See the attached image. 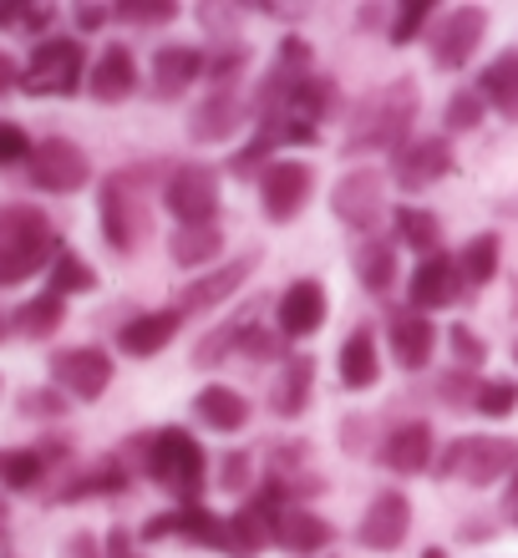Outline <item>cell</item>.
<instances>
[{"mask_svg": "<svg viewBox=\"0 0 518 558\" xmlns=\"http://www.w3.org/2000/svg\"><path fill=\"white\" fill-rule=\"evenodd\" d=\"M250 66V51H244V41H229V46H219L214 57H208V72L204 76H214L219 87H234V76Z\"/></svg>", "mask_w": 518, "mask_h": 558, "instance_id": "45", "label": "cell"}, {"mask_svg": "<svg viewBox=\"0 0 518 558\" xmlns=\"http://www.w3.org/2000/svg\"><path fill=\"white\" fill-rule=\"evenodd\" d=\"M483 416H508L518 407V381H504V376H489L483 381V391H478V401H473Z\"/></svg>", "mask_w": 518, "mask_h": 558, "instance_id": "43", "label": "cell"}, {"mask_svg": "<svg viewBox=\"0 0 518 558\" xmlns=\"http://www.w3.org/2000/svg\"><path fill=\"white\" fill-rule=\"evenodd\" d=\"M330 305H326V284L321 279H296L290 290L275 300V320H280V336L305 340L326 325Z\"/></svg>", "mask_w": 518, "mask_h": 558, "instance_id": "17", "label": "cell"}, {"mask_svg": "<svg viewBox=\"0 0 518 558\" xmlns=\"http://www.w3.org/2000/svg\"><path fill=\"white\" fill-rule=\"evenodd\" d=\"M51 386L72 401H97L112 386V355L103 345H72L51 355Z\"/></svg>", "mask_w": 518, "mask_h": 558, "instance_id": "9", "label": "cell"}, {"mask_svg": "<svg viewBox=\"0 0 518 558\" xmlns=\"http://www.w3.org/2000/svg\"><path fill=\"white\" fill-rule=\"evenodd\" d=\"M407 529H412V502L407 493H376L371 508L356 523V544L371 548V554H397L407 544Z\"/></svg>", "mask_w": 518, "mask_h": 558, "instance_id": "13", "label": "cell"}, {"mask_svg": "<svg viewBox=\"0 0 518 558\" xmlns=\"http://www.w3.org/2000/svg\"><path fill=\"white\" fill-rule=\"evenodd\" d=\"M336 538V529H330L321 513H305V508H290V513L275 523V544L285 548V554H321V548Z\"/></svg>", "mask_w": 518, "mask_h": 558, "instance_id": "28", "label": "cell"}, {"mask_svg": "<svg viewBox=\"0 0 518 558\" xmlns=\"http://www.w3.org/2000/svg\"><path fill=\"white\" fill-rule=\"evenodd\" d=\"M462 284H468V279H462L458 259L437 250L417 265L412 284H407V300H412L417 315H422V310H447V305H458L462 300Z\"/></svg>", "mask_w": 518, "mask_h": 558, "instance_id": "16", "label": "cell"}, {"mask_svg": "<svg viewBox=\"0 0 518 558\" xmlns=\"http://www.w3.org/2000/svg\"><path fill=\"white\" fill-rule=\"evenodd\" d=\"M178 325H183V310H143V315H133V320L118 330V351L133 355V361H148V355L168 351L178 336Z\"/></svg>", "mask_w": 518, "mask_h": 558, "instance_id": "20", "label": "cell"}, {"mask_svg": "<svg viewBox=\"0 0 518 558\" xmlns=\"http://www.w3.org/2000/svg\"><path fill=\"white\" fill-rule=\"evenodd\" d=\"M351 269H356V279H361L371 294H386L391 290V279H397V250H391L386 239H366V244L356 250Z\"/></svg>", "mask_w": 518, "mask_h": 558, "instance_id": "33", "label": "cell"}, {"mask_svg": "<svg viewBox=\"0 0 518 558\" xmlns=\"http://www.w3.org/2000/svg\"><path fill=\"white\" fill-rule=\"evenodd\" d=\"M87 76V51L72 36H46L36 41L31 61L21 66V92L26 97H72Z\"/></svg>", "mask_w": 518, "mask_h": 558, "instance_id": "5", "label": "cell"}, {"mask_svg": "<svg viewBox=\"0 0 518 558\" xmlns=\"http://www.w3.org/2000/svg\"><path fill=\"white\" fill-rule=\"evenodd\" d=\"M46 477V452L41 447H0V483L11 493H26Z\"/></svg>", "mask_w": 518, "mask_h": 558, "instance_id": "35", "label": "cell"}, {"mask_svg": "<svg viewBox=\"0 0 518 558\" xmlns=\"http://www.w3.org/2000/svg\"><path fill=\"white\" fill-rule=\"evenodd\" d=\"M437 351V330H432L427 315H417V310H397L391 315V355H397L401 371H422Z\"/></svg>", "mask_w": 518, "mask_h": 558, "instance_id": "23", "label": "cell"}, {"mask_svg": "<svg viewBox=\"0 0 518 558\" xmlns=\"http://www.w3.org/2000/svg\"><path fill=\"white\" fill-rule=\"evenodd\" d=\"M51 15H57V11H51V5H31V15H26V31H46V26H51Z\"/></svg>", "mask_w": 518, "mask_h": 558, "instance_id": "58", "label": "cell"}, {"mask_svg": "<svg viewBox=\"0 0 518 558\" xmlns=\"http://www.w3.org/2000/svg\"><path fill=\"white\" fill-rule=\"evenodd\" d=\"M311 381H315V361L311 355H290L280 366V376H275V386H269V407H275V416H300L305 412V401H311Z\"/></svg>", "mask_w": 518, "mask_h": 558, "instance_id": "27", "label": "cell"}, {"mask_svg": "<svg viewBox=\"0 0 518 558\" xmlns=\"http://www.w3.org/2000/svg\"><path fill=\"white\" fill-rule=\"evenodd\" d=\"M417 112H422L417 76H397V82L366 92L351 112V128H346L341 153L346 158H361V153H397L401 143H412Z\"/></svg>", "mask_w": 518, "mask_h": 558, "instance_id": "1", "label": "cell"}, {"mask_svg": "<svg viewBox=\"0 0 518 558\" xmlns=\"http://www.w3.org/2000/svg\"><path fill=\"white\" fill-rule=\"evenodd\" d=\"M11 87H21V72H15V61L0 51V97H5Z\"/></svg>", "mask_w": 518, "mask_h": 558, "instance_id": "57", "label": "cell"}, {"mask_svg": "<svg viewBox=\"0 0 518 558\" xmlns=\"http://www.w3.org/2000/svg\"><path fill=\"white\" fill-rule=\"evenodd\" d=\"M422 558H447V554H443V548H427V554H422Z\"/></svg>", "mask_w": 518, "mask_h": 558, "instance_id": "61", "label": "cell"}, {"mask_svg": "<svg viewBox=\"0 0 518 558\" xmlns=\"http://www.w3.org/2000/svg\"><path fill=\"white\" fill-rule=\"evenodd\" d=\"M250 330H254V315H250V310H244V315H234V320H224L219 330H208V336L193 345V366H219V361L234 351V345L244 351V336H250Z\"/></svg>", "mask_w": 518, "mask_h": 558, "instance_id": "34", "label": "cell"}, {"mask_svg": "<svg viewBox=\"0 0 518 558\" xmlns=\"http://www.w3.org/2000/svg\"><path fill=\"white\" fill-rule=\"evenodd\" d=\"M366 416H346V426H341V441H346V452H361L366 447Z\"/></svg>", "mask_w": 518, "mask_h": 558, "instance_id": "53", "label": "cell"}, {"mask_svg": "<svg viewBox=\"0 0 518 558\" xmlns=\"http://www.w3.org/2000/svg\"><path fill=\"white\" fill-rule=\"evenodd\" d=\"M26 15H31V5H21V0H0V31H26Z\"/></svg>", "mask_w": 518, "mask_h": 558, "instance_id": "54", "label": "cell"}, {"mask_svg": "<svg viewBox=\"0 0 518 558\" xmlns=\"http://www.w3.org/2000/svg\"><path fill=\"white\" fill-rule=\"evenodd\" d=\"M483 97L478 92H453V102H447V133H473L478 122H483Z\"/></svg>", "mask_w": 518, "mask_h": 558, "instance_id": "44", "label": "cell"}, {"mask_svg": "<svg viewBox=\"0 0 518 558\" xmlns=\"http://www.w3.org/2000/svg\"><path fill=\"white\" fill-rule=\"evenodd\" d=\"M386 208V189L376 168H351V173L330 189V214L346 223V229H376Z\"/></svg>", "mask_w": 518, "mask_h": 558, "instance_id": "12", "label": "cell"}, {"mask_svg": "<svg viewBox=\"0 0 518 558\" xmlns=\"http://www.w3.org/2000/svg\"><path fill=\"white\" fill-rule=\"evenodd\" d=\"M478 391H483V381H473L468 371H447L443 386H437V397L447 401V407H462V401H478Z\"/></svg>", "mask_w": 518, "mask_h": 558, "instance_id": "49", "label": "cell"}, {"mask_svg": "<svg viewBox=\"0 0 518 558\" xmlns=\"http://www.w3.org/2000/svg\"><path fill=\"white\" fill-rule=\"evenodd\" d=\"M21 412L26 416H51V422H57V416L67 412V397H61L57 386H51V391H31V397H21Z\"/></svg>", "mask_w": 518, "mask_h": 558, "instance_id": "50", "label": "cell"}, {"mask_svg": "<svg viewBox=\"0 0 518 558\" xmlns=\"http://www.w3.org/2000/svg\"><path fill=\"white\" fill-rule=\"evenodd\" d=\"M336 107H341V87L330 82V76H305L300 82V92L290 97V112L285 118H296V122H305V128H321L326 118H336Z\"/></svg>", "mask_w": 518, "mask_h": 558, "instance_id": "31", "label": "cell"}, {"mask_svg": "<svg viewBox=\"0 0 518 558\" xmlns=\"http://www.w3.org/2000/svg\"><path fill=\"white\" fill-rule=\"evenodd\" d=\"M254 269H260V259H254V254H244V259H229V265L204 269L198 279H189V284L178 290V310H183V315H198V310H219L224 300H234L239 284H244Z\"/></svg>", "mask_w": 518, "mask_h": 558, "instance_id": "15", "label": "cell"}, {"mask_svg": "<svg viewBox=\"0 0 518 558\" xmlns=\"http://www.w3.org/2000/svg\"><path fill=\"white\" fill-rule=\"evenodd\" d=\"M168 254H173V265H183V269H214V259L224 254V229H219V223L173 229V239H168Z\"/></svg>", "mask_w": 518, "mask_h": 558, "instance_id": "29", "label": "cell"}, {"mask_svg": "<svg viewBox=\"0 0 518 558\" xmlns=\"http://www.w3.org/2000/svg\"><path fill=\"white\" fill-rule=\"evenodd\" d=\"M148 168H122V173L103 178V193H97V214H103V239L118 254H133L148 234V204H143V189H148Z\"/></svg>", "mask_w": 518, "mask_h": 558, "instance_id": "2", "label": "cell"}, {"mask_svg": "<svg viewBox=\"0 0 518 558\" xmlns=\"http://www.w3.org/2000/svg\"><path fill=\"white\" fill-rule=\"evenodd\" d=\"M128 487V472L118 468V462H103L97 472H87L82 483H72V487H61L57 493V502H76V498H92V493H122Z\"/></svg>", "mask_w": 518, "mask_h": 558, "instance_id": "40", "label": "cell"}, {"mask_svg": "<svg viewBox=\"0 0 518 558\" xmlns=\"http://www.w3.org/2000/svg\"><path fill=\"white\" fill-rule=\"evenodd\" d=\"M427 15H437V5H432V0H407V5H397V11H391L386 36H391L397 46L417 41V36H422V26H427Z\"/></svg>", "mask_w": 518, "mask_h": 558, "instance_id": "41", "label": "cell"}, {"mask_svg": "<svg viewBox=\"0 0 518 558\" xmlns=\"http://www.w3.org/2000/svg\"><path fill=\"white\" fill-rule=\"evenodd\" d=\"M67 250V244H57V250H15V254H0V290H11V284H26L31 275H41V269H51V259Z\"/></svg>", "mask_w": 518, "mask_h": 558, "instance_id": "39", "label": "cell"}, {"mask_svg": "<svg viewBox=\"0 0 518 558\" xmlns=\"http://www.w3.org/2000/svg\"><path fill=\"white\" fill-rule=\"evenodd\" d=\"M189 538L198 548H219L229 554V518L208 513L204 502H193V508H173V513H158L143 523V544H158V538Z\"/></svg>", "mask_w": 518, "mask_h": 558, "instance_id": "11", "label": "cell"}, {"mask_svg": "<svg viewBox=\"0 0 518 558\" xmlns=\"http://www.w3.org/2000/svg\"><path fill=\"white\" fill-rule=\"evenodd\" d=\"M250 487V457L244 452H229V457H219V493H244Z\"/></svg>", "mask_w": 518, "mask_h": 558, "instance_id": "48", "label": "cell"}, {"mask_svg": "<svg viewBox=\"0 0 518 558\" xmlns=\"http://www.w3.org/2000/svg\"><path fill=\"white\" fill-rule=\"evenodd\" d=\"M61 239L51 229L41 208L31 204H0V254H15V250H57Z\"/></svg>", "mask_w": 518, "mask_h": 558, "instance_id": "22", "label": "cell"}, {"mask_svg": "<svg viewBox=\"0 0 518 558\" xmlns=\"http://www.w3.org/2000/svg\"><path fill=\"white\" fill-rule=\"evenodd\" d=\"M204 72H208V51H198V46H164L153 57V97L158 102H178Z\"/></svg>", "mask_w": 518, "mask_h": 558, "instance_id": "21", "label": "cell"}, {"mask_svg": "<svg viewBox=\"0 0 518 558\" xmlns=\"http://www.w3.org/2000/svg\"><path fill=\"white\" fill-rule=\"evenodd\" d=\"M483 31H489V11H478V5L447 11L437 36H432V66L437 72H462L468 57L478 51V41H483Z\"/></svg>", "mask_w": 518, "mask_h": 558, "instance_id": "14", "label": "cell"}, {"mask_svg": "<svg viewBox=\"0 0 518 558\" xmlns=\"http://www.w3.org/2000/svg\"><path fill=\"white\" fill-rule=\"evenodd\" d=\"M61 320H67V300L61 294H36V300H26V305L11 315V330H21L26 340H46V336H57Z\"/></svg>", "mask_w": 518, "mask_h": 558, "instance_id": "32", "label": "cell"}, {"mask_svg": "<svg viewBox=\"0 0 518 558\" xmlns=\"http://www.w3.org/2000/svg\"><path fill=\"white\" fill-rule=\"evenodd\" d=\"M504 513H508V523H518V472L508 477V498H504Z\"/></svg>", "mask_w": 518, "mask_h": 558, "instance_id": "59", "label": "cell"}, {"mask_svg": "<svg viewBox=\"0 0 518 558\" xmlns=\"http://www.w3.org/2000/svg\"><path fill=\"white\" fill-rule=\"evenodd\" d=\"M498 254H504L498 234H473L468 244H462V254H458L462 279H468V284H489V279L498 275Z\"/></svg>", "mask_w": 518, "mask_h": 558, "instance_id": "37", "label": "cell"}, {"mask_svg": "<svg viewBox=\"0 0 518 558\" xmlns=\"http://www.w3.org/2000/svg\"><path fill=\"white\" fill-rule=\"evenodd\" d=\"M107 15H112V5H76V26H82V31H103Z\"/></svg>", "mask_w": 518, "mask_h": 558, "instance_id": "55", "label": "cell"}, {"mask_svg": "<svg viewBox=\"0 0 518 558\" xmlns=\"http://www.w3.org/2000/svg\"><path fill=\"white\" fill-rule=\"evenodd\" d=\"M164 204L178 219V229H198V223L219 219V173L204 162H183L164 183Z\"/></svg>", "mask_w": 518, "mask_h": 558, "instance_id": "6", "label": "cell"}, {"mask_svg": "<svg viewBox=\"0 0 518 558\" xmlns=\"http://www.w3.org/2000/svg\"><path fill=\"white\" fill-rule=\"evenodd\" d=\"M376 457H382V468L397 472V477L432 472V462H437V452H432V426L427 422H401V426H391Z\"/></svg>", "mask_w": 518, "mask_h": 558, "instance_id": "19", "label": "cell"}, {"mask_svg": "<svg viewBox=\"0 0 518 558\" xmlns=\"http://www.w3.org/2000/svg\"><path fill=\"white\" fill-rule=\"evenodd\" d=\"M107 558H137V554H133V538H128L122 529L107 533Z\"/></svg>", "mask_w": 518, "mask_h": 558, "instance_id": "56", "label": "cell"}, {"mask_svg": "<svg viewBox=\"0 0 518 558\" xmlns=\"http://www.w3.org/2000/svg\"><path fill=\"white\" fill-rule=\"evenodd\" d=\"M193 416L214 432H239V426L250 422V401L229 391V386H204L198 397H193Z\"/></svg>", "mask_w": 518, "mask_h": 558, "instance_id": "30", "label": "cell"}, {"mask_svg": "<svg viewBox=\"0 0 518 558\" xmlns=\"http://www.w3.org/2000/svg\"><path fill=\"white\" fill-rule=\"evenodd\" d=\"M341 386L346 391H371V386L382 381V355H376V336H371V325H356L351 336L341 340Z\"/></svg>", "mask_w": 518, "mask_h": 558, "instance_id": "25", "label": "cell"}, {"mask_svg": "<svg viewBox=\"0 0 518 558\" xmlns=\"http://www.w3.org/2000/svg\"><path fill=\"white\" fill-rule=\"evenodd\" d=\"M51 294H87V290H97V275H92V265L82 259V254H72V250H61L57 259H51V284H46Z\"/></svg>", "mask_w": 518, "mask_h": 558, "instance_id": "38", "label": "cell"}, {"mask_svg": "<svg viewBox=\"0 0 518 558\" xmlns=\"http://www.w3.org/2000/svg\"><path fill=\"white\" fill-rule=\"evenodd\" d=\"M204 447L183 432V426H164L148 437V477L158 487H168L178 498V508H193L198 502V487H204Z\"/></svg>", "mask_w": 518, "mask_h": 558, "instance_id": "4", "label": "cell"}, {"mask_svg": "<svg viewBox=\"0 0 518 558\" xmlns=\"http://www.w3.org/2000/svg\"><path fill=\"white\" fill-rule=\"evenodd\" d=\"M514 361H518V345H514Z\"/></svg>", "mask_w": 518, "mask_h": 558, "instance_id": "63", "label": "cell"}, {"mask_svg": "<svg viewBox=\"0 0 518 558\" xmlns=\"http://www.w3.org/2000/svg\"><path fill=\"white\" fill-rule=\"evenodd\" d=\"M137 87V61L128 46H107L103 57L92 61L87 72V92L97 97V102H122V97H133Z\"/></svg>", "mask_w": 518, "mask_h": 558, "instance_id": "24", "label": "cell"}, {"mask_svg": "<svg viewBox=\"0 0 518 558\" xmlns=\"http://www.w3.org/2000/svg\"><path fill=\"white\" fill-rule=\"evenodd\" d=\"M478 97L498 112V118L518 122V51H498L478 76Z\"/></svg>", "mask_w": 518, "mask_h": 558, "instance_id": "26", "label": "cell"}, {"mask_svg": "<svg viewBox=\"0 0 518 558\" xmlns=\"http://www.w3.org/2000/svg\"><path fill=\"white\" fill-rule=\"evenodd\" d=\"M244 351H250L254 361H275V355H285V340L275 336V330H260V325H254L250 336H244Z\"/></svg>", "mask_w": 518, "mask_h": 558, "instance_id": "51", "label": "cell"}, {"mask_svg": "<svg viewBox=\"0 0 518 558\" xmlns=\"http://www.w3.org/2000/svg\"><path fill=\"white\" fill-rule=\"evenodd\" d=\"M36 143L26 137L21 122H0V168H15V162H31Z\"/></svg>", "mask_w": 518, "mask_h": 558, "instance_id": "46", "label": "cell"}, {"mask_svg": "<svg viewBox=\"0 0 518 558\" xmlns=\"http://www.w3.org/2000/svg\"><path fill=\"white\" fill-rule=\"evenodd\" d=\"M0 336H5V320H0Z\"/></svg>", "mask_w": 518, "mask_h": 558, "instance_id": "62", "label": "cell"}, {"mask_svg": "<svg viewBox=\"0 0 518 558\" xmlns=\"http://www.w3.org/2000/svg\"><path fill=\"white\" fill-rule=\"evenodd\" d=\"M5 518H11V513H5V502H0V538H5Z\"/></svg>", "mask_w": 518, "mask_h": 558, "instance_id": "60", "label": "cell"}, {"mask_svg": "<svg viewBox=\"0 0 518 558\" xmlns=\"http://www.w3.org/2000/svg\"><path fill=\"white\" fill-rule=\"evenodd\" d=\"M311 193H315L311 162L280 158V162H269L265 173H260V204H265V214L275 223H296L300 208L311 204Z\"/></svg>", "mask_w": 518, "mask_h": 558, "instance_id": "10", "label": "cell"}, {"mask_svg": "<svg viewBox=\"0 0 518 558\" xmlns=\"http://www.w3.org/2000/svg\"><path fill=\"white\" fill-rule=\"evenodd\" d=\"M61 558H103V544H97L92 533H72V538L61 544Z\"/></svg>", "mask_w": 518, "mask_h": 558, "instance_id": "52", "label": "cell"}, {"mask_svg": "<svg viewBox=\"0 0 518 558\" xmlns=\"http://www.w3.org/2000/svg\"><path fill=\"white\" fill-rule=\"evenodd\" d=\"M447 345H453V355H458L462 366H483V361H489V345H483L468 325H453V330H447Z\"/></svg>", "mask_w": 518, "mask_h": 558, "instance_id": "47", "label": "cell"}, {"mask_svg": "<svg viewBox=\"0 0 518 558\" xmlns=\"http://www.w3.org/2000/svg\"><path fill=\"white\" fill-rule=\"evenodd\" d=\"M112 15L128 21V26H164V21H173L178 15V5L173 0H118Z\"/></svg>", "mask_w": 518, "mask_h": 558, "instance_id": "42", "label": "cell"}, {"mask_svg": "<svg viewBox=\"0 0 518 558\" xmlns=\"http://www.w3.org/2000/svg\"><path fill=\"white\" fill-rule=\"evenodd\" d=\"M87 178H92V162L72 137H41L26 162V183L41 193H76L87 189Z\"/></svg>", "mask_w": 518, "mask_h": 558, "instance_id": "7", "label": "cell"}, {"mask_svg": "<svg viewBox=\"0 0 518 558\" xmlns=\"http://www.w3.org/2000/svg\"><path fill=\"white\" fill-rule=\"evenodd\" d=\"M518 472V441L514 437H453L443 457L432 462V477H453L468 487H489L498 477Z\"/></svg>", "mask_w": 518, "mask_h": 558, "instance_id": "3", "label": "cell"}, {"mask_svg": "<svg viewBox=\"0 0 518 558\" xmlns=\"http://www.w3.org/2000/svg\"><path fill=\"white\" fill-rule=\"evenodd\" d=\"M244 118H250L244 92H239V87H214L204 102L193 107L189 133H193V143H224V137L239 133V122H244Z\"/></svg>", "mask_w": 518, "mask_h": 558, "instance_id": "18", "label": "cell"}, {"mask_svg": "<svg viewBox=\"0 0 518 558\" xmlns=\"http://www.w3.org/2000/svg\"><path fill=\"white\" fill-rule=\"evenodd\" d=\"M458 173V158H453V143L443 133L437 137H412L391 153V178H397L401 193H427L432 183Z\"/></svg>", "mask_w": 518, "mask_h": 558, "instance_id": "8", "label": "cell"}, {"mask_svg": "<svg viewBox=\"0 0 518 558\" xmlns=\"http://www.w3.org/2000/svg\"><path fill=\"white\" fill-rule=\"evenodd\" d=\"M391 229H397L401 244H407V250H417L422 259H427V254H437V234H443V229H437V214H427V208H407V204H401L397 214H391Z\"/></svg>", "mask_w": 518, "mask_h": 558, "instance_id": "36", "label": "cell"}]
</instances>
